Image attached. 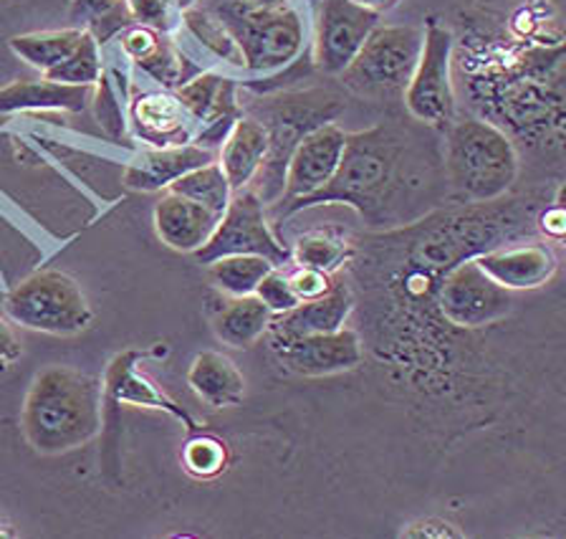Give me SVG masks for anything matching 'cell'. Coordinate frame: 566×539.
Segmentation results:
<instances>
[{"instance_id": "1", "label": "cell", "mask_w": 566, "mask_h": 539, "mask_svg": "<svg viewBox=\"0 0 566 539\" xmlns=\"http://www.w3.org/2000/svg\"><path fill=\"white\" fill-rule=\"evenodd\" d=\"M102 380L66 365L43 367L25 393L21 431L35 454H69L102 431Z\"/></svg>"}, {"instance_id": "2", "label": "cell", "mask_w": 566, "mask_h": 539, "mask_svg": "<svg viewBox=\"0 0 566 539\" xmlns=\"http://www.w3.org/2000/svg\"><path fill=\"white\" fill-rule=\"evenodd\" d=\"M402 165L405 143L392 129L371 127L354 132V135H347V147H344L339 170L332 183L316 196L298 200L296 206L283 210L276 220L304 208L342 203V206H352L369 224H382L387 208L402 190Z\"/></svg>"}, {"instance_id": "3", "label": "cell", "mask_w": 566, "mask_h": 539, "mask_svg": "<svg viewBox=\"0 0 566 539\" xmlns=\"http://www.w3.org/2000/svg\"><path fill=\"white\" fill-rule=\"evenodd\" d=\"M518 175L511 139L483 120L450 122L446 132V178L460 198L491 203L506 196Z\"/></svg>"}, {"instance_id": "4", "label": "cell", "mask_w": 566, "mask_h": 539, "mask_svg": "<svg viewBox=\"0 0 566 539\" xmlns=\"http://www.w3.org/2000/svg\"><path fill=\"white\" fill-rule=\"evenodd\" d=\"M208 11L226 25L251 72H276L304 46V21L286 0H216Z\"/></svg>"}, {"instance_id": "5", "label": "cell", "mask_w": 566, "mask_h": 539, "mask_svg": "<svg viewBox=\"0 0 566 539\" xmlns=\"http://www.w3.org/2000/svg\"><path fill=\"white\" fill-rule=\"evenodd\" d=\"M261 125L269 135V153L255 175V193L265 206H276L286 185V167L294 149L308 132L329 125L342 112V102L329 92L314 90L304 94H286L276 102L261 104Z\"/></svg>"}, {"instance_id": "6", "label": "cell", "mask_w": 566, "mask_h": 539, "mask_svg": "<svg viewBox=\"0 0 566 539\" xmlns=\"http://www.w3.org/2000/svg\"><path fill=\"white\" fill-rule=\"evenodd\" d=\"M6 314L18 326L56 338H74L94 322L78 281L56 269H41L25 277L6 297Z\"/></svg>"}, {"instance_id": "7", "label": "cell", "mask_w": 566, "mask_h": 539, "mask_svg": "<svg viewBox=\"0 0 566 539\" xmlns=\"http://www.w3.org/2000/svg\"><path fill=\"white\" fill-rule=\"evenodd\" d=\"M422 39L415 25H377L342 72V82L369 100L405 94L422 54Z\"/></svg>"}, {"instance_id": "8", "label": "cell", "mask_w": 566, "mask_h": 539, "mask_svg": "<svg viewBox=\"0 0 566 539\" xmlns=\"http://www.w3.org/2000/svg\"><path fill=\"white\" fill-rule=\"evenodd\" d=\"M235 253L263 256L273 267H283V263L291 261V249L271 231L269 216H265V203L253 188L233 193L230 206L220 216L210 241L200 251H195V259L208 267L210 261L220 259V256Z\"/></svg>"}, {"instance_id": "9", "label": "cell", "mask_w": 566, "mask_h": 539, "mask_svg": "<svg viewBox=\"0 0 566 539\" xmlns=\"http://www.w3.org/2000/svg\"><path fill=\"white\" fill-rule=\"evenodd\" d=\"M422 33V54L405 90V107L422 125L448 127L455 114L453 82H450L453 37L436 19L428 21Z\"/></svg>"}, {"instance_id": "10", "label": "cell", "mask_w": 566, "mask_h": 539, "mask_svg": "<svg viewBox=\"0 0 566 539\" xmlns=\"http://www.w3.org/2000/svg\"><path fill=\"white\" fill-rule=\"evenodd\" d=\"M438 304L442 317L453 326L478 330L501 322L513 309V297L475 259H465L446 273Z\"/></svg>"}, {"instance_id": "11", "label": "cell", "mask_w": 566, "mask_h": 539, "mask_svg": "<svg viewBox=\"0 0 566 539\" xmlns=\"http://www.w3.org/2000/svg\"><path fill=\"white\" fill-rule=\"evenodd\" d=\"M377 25L379 15L369 6L357 0H322L314 39L316 66L324 74L342 76Z\"/></svg>"}, {"instance_id": "12", "label": "cell", "mask_w": 566, "mask_h": 539, "mask_svg": "<svg viewBox=\"0 0 566 539\" xmlns=\"http://www.w3.org/2000/svg\"><path fill=\"white\" fill-rule=\"evenodd\" d=\"M344 147H347V132L334 122L308 132L291 155L286 185H283L281 200L273 206V218L296 206L298 200H306L324 190L339 170Z\"/></svg>"}, {"instance_id": "13", "label": "cell", "mask_w": 566, "mask_h": 539, "mask_svg": "<svg viewBox=\"0 0 566 539\" xmlns=\"http://www.w3.org/2000/svg\"><path fill=\"white\" fill-rule=\"evenodd\" d=\"M279 365L301 377H326L349 373L365 360V342L357 330L342 326L326 334H306L296 340H271Z\"/></svg>"}, {"instance_id": "14", "label": "cell", "mask_w": 566, "mask_h": 539, "mask_svg": "<svg viewBox=\"0 0 566 539\" xmlns=\"http://www.w3.org/2000/svg\"><path fill=\"white\" fill-rule=\"evenodd\" d=\"M354 304L357 299H354L352 287L336 281L329 294L298 302L291 312L273 317L269 334L271 340H296L306 334L336 332L347 324Z\"/></svg>"}, {"instance_id": "15", "label": "cell", "mask_w": 566, "mask_h": 539, "mask_svg": "<svg viewBox=\"0 0 566 539\" xmlns=\"http://www.w3.org/2000/svg\"><path fill=\"white\" fill-rule=\"evenodd\" d=\"M218 216L200 203L167 190L155 206V231L167 249L195 253L210 241L218 226Z\"/></svg>"}, {"instance_id": "16", "label": "cell", "mask_w": 566, "mask_h": 539, "mask_svg": "<svg viewBox=\"0 0 566 539\" xmlns=\"http://www.w3.org/2000/svg\"><path fill=\"white\" fill-rule=\"evenodd\" d=\"M481 269L503 289L521 291L544 287L556 271V256L544 243H521L475 256Z\"/></svg>"}, {"instance_id": "17", "label": "cell", "mask_w": 566, "mask_h": 539, "mask_svg": "<svg viewBox=\"0 0 566 539\" xmlns=\"http://www.w3.org/2000/svg\"><path fill=\"white\" fill-rule=\"evenodd\" d=\"M212 163V153L202 145H170L142 153L124 173V183L135 190H163L185 173Z\"/></svg>"}, {"instance_id": "18", "label": "cell", "mask_w": 566, "mask_h": 539, "mask_svg": "<svg viewBox=\"0 0 566 539\" xmlns=\"http://www.w3.org/2000/svg\"><path fill=\"white\" fill-rule=\"evenodd\" d=\"M190 391L210 408H235L245 397V377L223 352L206 350L188 370Z\"/></svg>"}, {"instance_id": "19", "label": "cell", "mask_w": 566, "mask_h": 539, "mask_svg": "<svg viewBox=\"0 0 566 539\" xmlns=\"http://www.w3.org/2000/svg\"><path fill=\"white\" fill-rule=\"evenodd\" d=\"M269 153V135L255 117H238L220 147V167L233 190H243L255 180Z\"/></svg>"}, {"instance_id": "20", "label": "cell", "mask_w": 566, "mask_h": 539, "mask_svg": "<svg viewBox=\"0 0 566 539\" xmlns=\"http://www.w3.org/2000/svg\"><path fill=\"white\" fill-rule=\"evenodd\" d=\"M92 86L59 84L51 79L13 82L0 90V114L18 112H82L88 104Z\"/></svg>"}, {"instance_id": "21", "label": "cell", "mask_w": 566, "mask_h": 539, "mask_svg": "<svg viewBox=\"0 0 566 539\" xmlns=\"http://www.w3.org/2000/svg\"><path fill=\"white\" fill-rule=\"evenodd\" d=\"M129 114L137 135L155 147L177 145L175 139L177 135H182L185 117H190V114L185 112L182 102L177 100V94L165 92L137 96V100L132 102Z\"/></svg>"}, {"instance_id": "22", "label": "cell", "mask_w": 566, "mask_h": 539, "mask_svg": "<svg viewBox=\"0 0 566 539\" xmlns=\"http://www.w3.org/2000/svg\"><path fill=\"white\" fill-rule=\"evenodd\" d=\"M273 314L259 297H230V302L220 309L212 320L216 338L228 348H251L255 340H261L271 330Z\"/></svg>"}, {"instance_id": "23", "label": "cell", "mask_w": 566, "mask_h": 539, "mask_svg": "<svg viewBox=\"0 0 566 539\" xmlns=\"http://www.w3.org/2000/svg\"><path fill=\"white\" fill-rule=\"evenodd\" d=\"M135 357H137V352H124V355H119L112 362L109 375H106V387H109L112 401L145 405V408H165V411L175 413L177 418L188 421L190 428H195L192 421L188 418V413L177 408L170 397H167L165 393H159L145 375L137 373Z\"/></svg>"}, {"instance_id": "24", "label": "cell", "mask_w": 566, "mask_h": 539, "mask_svg": "<svg viewBox=\"0 0 566 539\" xmlns=\"http://www.w3.org/2000/svg\"><path fill=\"white\" fill-rule=\"evenodd\" d=\"M86 29H61V31H35L13 37L8 41L13 54L25 64L39 69L41 74H49L61 61H66L74 49L82 43Z\"/></svg>"}, {"instance_id": "25", "label": "cell", "mask_w": 566, "mask_h": 539, "mask_svg": "<svg viewBox=\"0 0 566 539\" xmlns=\"http://www.w3.org/2000/svg\"><path fill=\"white\" fill-rule=\"evenodd\" d=\"M271 269L276 267L269 259H263V256H220V259L208 263V279L212 287L228 297H251Z\"/></svg>"}, {"instance_id": "26", "label": "cell", "mask_w": 566, "mask_h": 539, "mask_svg": "<svg viewBox=\"0 0 566 539\" xmlns=\"http://www.w3.org/2000/svg\"><path fill=\"white\" fill-rule=\"evenodd\" d=\"M167 190L180 193V196L200 203L202 208H208L210 214H216L218 218L226 214V208L230 206V198H233L235 193L233 185H230V180L226 178L223 167H220V163L216 160L185 173L182 178H177Z\"/></svg>"}, {"instance_id": "27", "label": "cell", "mask_w": 566, "mask_h": 539, "mask_svg": "<svg viewBox=\"0 0 566 539\" xmlns=\"http://www.w3.org/2000/svg\"><path fill=\"white\" fill-rule=\"evenodd\" d=\"M354 246L334 228H318V231H308L298 236V241L291 249V259H294L298 267L318 269L326 273H334L342 269L344 263L352 261Z\"/></svg>"}, {"instance_id": "28", "label": "cell", "mask_w": 566, "mask_h": 539, "mask_svg": "<svg viewBox=\"0 0 566 539\" xmlns=\"http://www.w3.org/2000/svg\"><path fill=\"white\" fill-rule=\"evenodd\" d=\"M102 54H99V41L92 31L86 29L84 39L74 49L66 61H61L56 69H51L49 74H43L51 82L71 84V86H94L102 79Z\"/></svg>"}, {"instance_id": "29", "label": "cell", "mask_w": 566, "mask_h": 539, "mask_svg": "<svg viewBox=\"0 0 566 539\" xmlns=\"http://www.w3.org/2000/svg\"><path fill=\"white\" fill-rule=\"evenodd\" d=\"M226 444H220L212 436L192 438L182 450L185 468H188V474L198 476V479H212V476H218L226 468Z\"/></svg>"}, {"instance_id": "30", "label": "cell", "mask_w": 566, "mask_h": 539, "mask_svg": "<svg viewBox=\"0 0 566 539\" xmlns=\"http://www.w3.org/2000/svg\"><path fill=\"white\" fill-rule=\"evenodd\" d=\"M129 15L139 25H149L155 31H175L182 25V8L177 0H127Z\"/></svg>"}, {"instance_id": "31", "label": "cell", "mask_w": 566, "mask_h": 539, "mask_svg": "<svg viewBox=\"0 0 566 539\" xmlns=\"http://www.w3.org/2000/svg\"><path fill=\"white\" fill-rule=\"evenodd\" d=\"M255 297H259L261 302L271 309L273 317L291 312V309L301 302L294 287H291L289 273H283L281 267L265 273V279L261 281L259 289H255Z\"/></svg>"}, {"instance_id": "32", "label": "cell", "mask_w": 566, "mask_h": 539, "mask_svg": "<svg viewBox=\"0 0 566 539\" xmlns=\"http://www.w3.org/2000/svg\"><path fill=\"white\" fill-rule=\"evenodd\" d=\"M289 279H291V287H294L301 302H308V299H318V297L329 294L336 284L332 273L308 269V267H298L294 273H289Z\"/></svg>"}, {"instance_id": "33", "label": "cell", "mask_w": 566, "mask_h": 539, "mask_svg": "<svg viewBox=\"0 0 566 539\" xmlns=\"http://www.w3.org/2000/svg\"><path fill=\"white\" fill-rule=\"evenodd\" d=\"M21 357V342H18L13 326L0 317V367H11Z\"/></svg>"}, {"instance_id": "34", "label": "cell", "mask_w": 566, "mask_h": 539, "mask_svg": "<svg viewBox=\"0 0 566 539\" xmlns=\"http://www.w3.org/2000/svg\"><path fill=\"white\" fill-rule=\"evenodd\" d=\"M542 228L554 238L566 236V208H552L542 216Z\"/></svg>"}, {"instance_id": "35", "label": "cell", "mask_w": 566, "mask_h": 539, "mask_svg": "<svg viewBox=\"0 0 566 539\" xmlns=\"http://www.w3.org/2000/svg\"><path fill=\"white\" fill-rule=\"evenodd\" d=\"M112 6L114 0H74V19L78 15H106Z\"/></svg>"}]
</instances>
